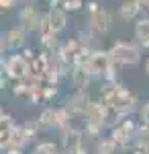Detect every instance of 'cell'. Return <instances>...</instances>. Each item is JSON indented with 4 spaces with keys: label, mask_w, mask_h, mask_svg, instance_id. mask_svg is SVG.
<instances>
[{
    "label": "cell",
    "mask_w": 149,
    "mask_h": 154,
    "mask_svg": "<svg viewBox=\"0 0 149 154\" xmlns=\"http://www.w3.org/2000/svg\"><path fill=\"white\" fill-rule=\"evenodd\" d=\"M137 130H139V123H135L131 117H125L116 123L112 130L108 131V136L118 144L121 152H133L135 150V136H137Z\"/></svg>",
    "instance_id": "cell-1"
},
{
    "label": "cell",
    "mask_w": 149,
    "mask_h": 154,
    "mask_svg": "<svg viewBox=\"0 0 149 154\" xmlns=\"http://www.w3.org/2000/svg\"><path fill=\"white\" fill-rule=\"evenodd\" d=\"M108 54H110V58L115 60L116 64H121V66H135V64L141 62L143 49L139 48L137 43L118 39V41H115V43L108 48Z\"/></svg>",
    "instance_id": "cell-2"
},
{
    "label": "cell",
    "mask_w": 149,
    "mask_h": 154,
    "mask_svg": "<svg viewBox=\"0 0 149 154\" xmlns=\"http://www.w3.org/2000/svg\"><path fill=\"white\" fill-rule=\"evenodd\" d=\"M2 72L12 80H23L31 74V62L21 51H14L2 58Z\"/></svg>",
    "instance_id": "cell-3"
},
{
    "label": "cell",
    "mask_w": 149,
    "mask_h": 154,
    "mask_svg": "<svg viewBox=\"0 0 149 154\" xmlns=\"http://www.w3.org/2000/svg\"><path fill=\"white\" fill-rule=\"evenodd\" d=\"M110 64H112V58H110L108 49H100V48L90 49L88 60H86V66L90 68L94 80H96V78H100V80H102L104 74H106V70L110 68Z\"/></svg>",
    "instance_id": "cell-4"
},
{
    "label": "cell",
    "mask_w": 149,
    "mask_h": 154,
    "mask_svg": "<svg viewBox=\"0 0 149 154\" xmlns=\"http://www.w3.org/2000/svg\"><path fill=\"white\" fill-rule=\"evenodd\" d=\"M27 37H29V33L25 31L23 27H12L8 31H4V33H2V39H0L2 56H4V54L21 51V49L27 45Z\"/></svg>",
    "instance_id": "cell-5"
},
{
    "label": "cell",
    "mask_w": 149,
    "mask_h": 154,
    "mask_svg": "<svg viewBox=\"0 0 149 154\" xmlns=\"http://www.w3.org/2000/svg\"><path fill=\"white\" fill-rule=\"evenodd\" d=\"M19 21L27 33H39L43 25V12H39L33 4H27L19 11Z\"/></svg>",
    "instance_id": "cell-6"
},
{
    "label": "cell",
    "mask_w": 149,
    "mask_h": 154,
    "mask_svg": "<svg viewBox=\"0 0 149 154\" xmlns=\"http://www.w3.org/2000/svg\"><path fill=\"white\" fill-rule=\"evenodd\" d=\"M110 27H112V14L106 11V8H100V11H96L94 14L88 17V29L96 37L106 35L110 31Z\"/></svg>",
    "instance_id": "cell-7"
},
{
    "label": "cell",
    "mask_w": 149,
    "mask_h": 154,
    "mask_svg": "<svg viewBox=\"0 0 149 154\" xmlns=\"http://www.w3.org/2000/svg\"><path fill=\"white\" fill-rule=\"evenodd\" d=\"M86 119L88 125H98V128H106V119H108V107L102 105L100 101H90L86 107Z\"/></svg>",
    "instance_id": "cell-8"
},
{
    "label": "cell",
    "mask_w": 149,
    "mask_h": 154,
    "mask_svg": "<svg viewBox=\"0 0 149 154\" xmlns=\"http://www.w3.org/2000/svg\"><path fill=\"white\" fill-rule=\"evenodd\" d=\"M92 80H94V76H92L90 68L86 66V62H84V64L72 66L69 82H72V86H74L76 91H88V84H90Z\"/></svg>",
    "instance_id": "cell-9"
},
{
    "label": "cell",
    "mask_w": 149,
    "mask_h": 154,
    "mask_svg": "<svg viewBox=\"0 0 149 154\" xmlns=\"http://www.w3.org/2000/svg\"><path fill=\"white\" fill-rule=\"evenodd\" d=\"M47 17H49V25H51V31L59 35L61 31H66L68 29V12L63 11L61 6H51L49 12H47Z\"/></svg>",
    "instance_id": "cell-10"
},
{
    "label": "cell",
    "mask_w": 149,
    "mask_h": 154,
    "mask_svg": "<svg viewBox=\"0 0 149 154\" xmlns=\"http://www.w3.org/2000/svg\"><path fill=\"white\" fill-rule=\"evenodd\" d=\"M135 43L141 49H149V17L135 21Z\"/></svg>",
    "instance_id": "cell-11"
},
{
    "label": "cell",
    "mask_w": 149,
    "mask_h": 154,
    "mask_svg": "<svg viewBox=\"0 0 149 154\" xmlns=\"http://www.w3.org/2000/svg\"><path fill=\"white\" fill-rule=\"evenodd\" d=\"M37 123H39L41 131L57 130V107H45L41 111V115L37 117Z\"/></svg>",
    "instance_id": "cell-12"
},
{
    "label": "cell",
    "mask_w": 149,
    "mask_h": 154,
    "mask_svg": "<svg viewBox=\"0 0 149 154\" xmlns=\"http://www.w3.org/2000/svg\"><path fill=\"white\" fill-rule=\"evenodd\" d=\"M139 12H143L141 8L137 6L135 0H123L118 4V19L125 21V23H131V21H137Z\"/></svg>",
    "instance_id": "cell-13"
},
{
    "label": "cell",
    "mask_w": 149,
    "mask_h": 154,
    "mask_svg": "<svg viewBox=\"0 0 149 154\" xmlns=\"http://www.w3.org/2000/svg\"><path fill=\"white\" fill-rule=\"evenodd\" d=\"M121 148L118 144L108 136V138H98L96 144H94V154H118Z\"/></svg>",
    "instance_id": "cell-14"
},
{
    "label": "cell",
    "mask_w": 149,
    "mask_h": 154,
    "mask_svg": "<svg viewBox=\"0 0 149 154\" xmlns=\"http://www.w3.org/2000/svg\"><path fill=\"white\" fill-rule=\"evenodd\" d=\"M39 123H37V119H27L23 123V138H25V148L29 146V144H33L37 140V136H39Z\"/></svg>",
    "instance_id": "cell-15"
},
{
    "label": "cell",
    "mask_w": 149,
    "mask_h": 154,
    "mask_svg": "<svg viewBox=\"0 0 149 154\" xmlns=\"http://www.w3.org/2000/svg\"><path fill=\"white\" fill-rule=\"evenodd\" d=\"M59 152V144L53 140H41L33 146L31 154H57Z\"/></svg>",
    "instance_id": "cell-16"
},
{
    "label": "cell",
    "mask_w": 149,
    "mask_h": 154,
    "mask_svg": "<svg viewBox=\"0 0 149 154\" xmlns=\"http://www.w3.org/2000/svg\"><path fill=\"white\" fill-rule=\"evenodd\" d=\"M135 144H137V146H141V148H149V125L139 123L137 136H135Z\"/></svg>",
    "instance_id": "cell-17"
},
{
    "label": "cell",
    "mask_w": 149,
    "mask_h": 154,
    "mask_svg": "<svg viewBox=\"0 0 149 154\" xmlns=\"http://www.w3.org/2000/svg\"><path fill=\"white\" fill-rule=\"evenodd\" d=\"M84 6V0H63L61 2V8L66 12H76Z\"/></svg>",
    "instance_id": "cell-18"
},
{
    "label": "cell",
    "mask_w": 149,
    "mask_h": 154,
    "mask_svg": "<svg viewBox=\"0 0 149 154\" xmlns=\"http://www.w3.org/2000/svg\"><path fill=\"white\" fill-rule=\"evenodd\" d=\"M139 123L149 125V99L139 105Z\"/></svg>",
    "instance_id": "cell-19"
},
{
    "label": "cell",
    "mask_w": 149,
    "mask_h": 154,
    "mask_svg": "<svg viewBox=\"0 0 149 154\" xmlns=\"http://www.w3.org/2000/svg\"><path fill=\"white\" fill-rule=\"evenodd\" d=\"M57 84H49V86H43V103H49L51 99L57 97Z\"/></svg>",
    "instance_id": "cell-20"
},
{
    "label": "cell",
    "mask_w": 149,
    "mask_h": 154,
    "mask_svg": "<svg viewBox=\"0 0 149 154\" xmlns=\"http://www.w3.org/2000/svg\"><path fill=\"white\" fill-rule=\"evenodd\" d=\"M12 125H16V121L12 119V115L2 111V113H0V128H2V130H6V128H12Z\"/></svg>",
    "instance_id": "cell-21"
},
{
    "label": "cell",
    "mask_w": 149,
    "mask_h": 154,
    "mask_svg": "<svg viewBox=\"0 0 149 154\" xmlns=\"http://www.w3.org/2000/svg\"><path fill=\"white\" fill-rule=\"evenodd\" d=\"M19 4V0H0V8L2 11H10Z\"/></svg>",
    "instance_id": "cell-22"
},
{
    "label": "cell",
    "mask_w": 149,
    "mask_h": 154,
    "mask_svg": "<svg viewBox=\"0 0 149 154\" xmlns=\"http://www.w3.org/2000/svg\"><path fill=\"white\" fill-rule=\"evenodd\" d=\"M135 2H137V6L143 12H149V0H135Z\"/></svg>",
    "instance_id": "cell-23"
},
{
    "label": "cell",
    "mask_w": 149,
    "mask_h": 154,
    "mask_svg": "<svg viewBox=\"0 0 149 154\" xmlns=\"http://www.w3.org/2000/svg\"><path fill=\"white\" fill-rule=\"evenodd\" d=\"M131 154H149V148H141V146H135V150Z\"/></svg>",
    "instance_id": "cell-24"
},
{
    "label": "cell",
    "mask_w": 149,
    "mask_h": 154,
    "mask_svg": "<svg viewBox=\"0 0 149 154\" xmlns=\"http://www.w3.org/2000/svg\"><path fill=\"white\" fill-rule=\"evenodd\" d=\"M96 11H100V6H98L96 2H90V4H88V12H90V14H94Z\"/></svg>",
    "instance_id": "cell-25"
},
{
    "label": "cell",
    "mask_w": 149,
    "mask_h": 154,
    "mask_svg": "<svg viewBox=\"0 0 149 154\" xmlns=\"http://www.w3.org/2000/svg\"><path fill=\"white\" fill-rule=\"evenodd\" d=\"M143 72H145V76L149 78V56L145 58V62H143Z\"/></svg>",
    "instance_id": "cell-26"
},
{
    "label": "cell",
    "mask_w": 149,
    "mask_h": 154,
    "mask_svg": "<svg viewBox=\"0 0 149 154\" xmlns=\"http://www.w3.org/2000/svg\"><path fill=\"white\" fill-rule=\"evenodd\" d=\"M57 154H66V152H63V150H59V152H57Z\"/></svg>",
    "instance_id": "cell-27"
},
{
    "label": "cell",
    "mask_w": 149,
    "mask_h": 154,
    "mask_svg": "<svg viewBox=\"0 0 149 154\" xmlns=\"http://www.w3.org/2000/svg\"><path fill=\"white\" fill-rule=\"evenodd\" d=\"M25 2H33V0H25Z\"/></svg>",
    "instance_id": "cell-28"
}]
</instances>
